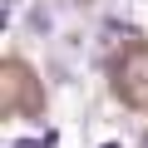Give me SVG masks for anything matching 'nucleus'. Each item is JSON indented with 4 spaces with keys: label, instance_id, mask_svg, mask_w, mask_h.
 <instances>
[{
    "label": "nucleus",
    "instance_id": "obj_3",
    "mask_svg": "<svg viewBox=\"0 0 148 148\" xmlns=\"http://www.w3.org/2000/svg\"><path fill=\"white\" fill-rule=\"evenodd\" d=\"M143 148H148V138H143Z\"/></svg>",
    "mask_w": 148,
    "mask_h": 148
},
{
    "label": "nucleus",
    "instance_id": "obj_1",
    "mask_svg": "<svg viewBox=\"0 0 148 148\" xmlns=\"http://www.w3.org/2000/svg\"><path fill=\"white\" fill-rule=\"evenodd\" d=\"M59 143V133H45V138H15L10 148H54Z\"/></svg>",
    "mask_w": 148,
    "mask_h": 148
},
{
    "label": "nucleus",
    "instance_id": "obj_2",
    "mask_svg": "<svg viewBox=\"0 0 148 148\" xmlns=\"http://www.w3.org/2000/svg\"><path fill=\"white\" fill-rule=\"evenodd\" d=\"M104 148H119V143H104Z\"/></svg>",
    "mask_w": 148,
    "mask_h": 148
}]
</instances>
